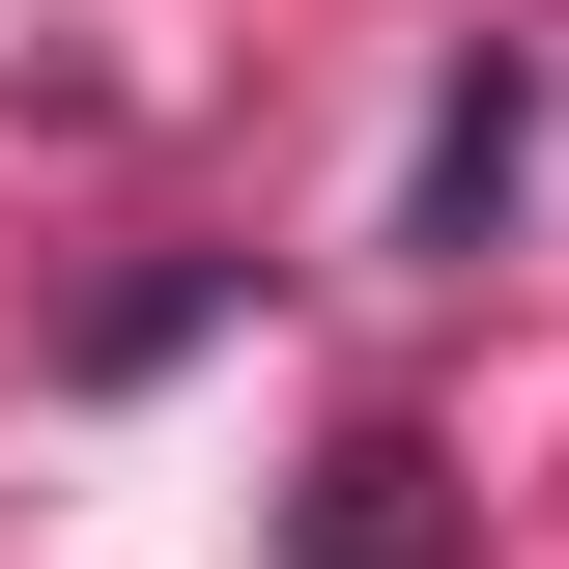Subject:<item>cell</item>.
Returning <instances> with one entry per match:
<instances>
[{
	"mask_svg": "<svg viewBox=\"0 0 569 569\" xmlns=\"http://www.w3.org/2000/svg\"><path fill=\"white\" fill-rule=\"evenodd\" d=\"M512 171H541V58L485 29V58L427 86V171H399V257H485V228H512Z\"/></svg>",
	"mask_w": 569,
	"mask_h": 569,
	"instance_id": "obj_1",
	"label": "cell"
},
{
	"mask_svg": "<svg viewBox=\"0 0 569 569\" xmlns=\"http://www.w3.org/2000/svg\"><path fill=\"white\" fill-rule=\"evenodd\" d=\"M284 569H456V456H427V427H342L313 512H284Z\"/></svg>",
	"mask_w": 569,
	"mask_h": 569,
	"instance_id": "obj_2",
	"label": "cell"
}]
</instances>
